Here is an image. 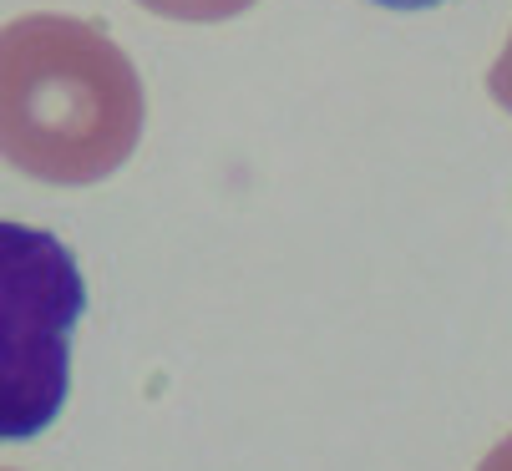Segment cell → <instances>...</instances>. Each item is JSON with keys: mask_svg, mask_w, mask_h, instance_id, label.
<instances>
[{"mask_svg": "<svg viewBox=\"0 0 512 471\" xmlns=\"http://www.w3.org/2000/svg\"><path fill=\"white\" fill-rule=\"evenodd\" d=\"M142 137V82L127 51L77 16H21L0 31V157L82 188L117 173Z\"/></svg>", "mask_w": 512, "mask_h": 471, "instance_id": "1", "label": "cell"}, {"mask_svg": "<svg viewBox=\"0 0 512 471\" xmlns=\"http://www.w3.org/2000/svg\"><path fill=\"white\" fill-rule=\"evenodd\" d=\"M82 314L71 249L46 228L0 223V441H31L61 416Z\"/></svg>", "mask_w": 512, "mask_h": 471, "instance_id": "2", "label": "cell"}, {"mask_svg": "<svg viewBox=\"0 0 512 471\" xmlns=\"http://www.w3.org/2000/svg\"><path fill=\"white\" fill-rule=\"evenodd\" d=\"M137 6H148L153 16H168V21H229L249 11L254 0H137Z\"/></svg>", "mask_w": 512, "mask_h": 471, "instance_id": "3", "label": "cell"}, {"mask_svg": "<svg viewBox=\"0 0 512 471\" xmlns=\"http://www.w3.org/2000/svg\"><path fill=\"white\" fill-rule=\"evenodd\" d=\"M487 92L512 112V36H507V46H502V56L492 61V71H487Z\"/></svg>", "mask_w": 512, "mask_h": 471, "instance_id": "4", "label": "cell"}, {"mask_svg": "<svg viewBox=\"0 0 512 471\" xmlns=\"http://www.w3.org/2000/svg\"><path fill=\"white\" fill-rule=\"evenodd\" d=\"M477 471H512V436H507L502 446H492V451H487V461H482Z\"/></svg>", "mask_w": 512, "mask_h": 471, "instance_id": "5", "label": "cell"}, {"mask_svg": "<svg viewBox=\"0 0 512 471\" xmlns=\"http://www.w3.org/2000/svg\"><path fill=\"white\" fill-rule=\"evenodd\" d=\"M381 6H401V11H416V6H442V0H381Z\"/></svg>", "mask_w": 512, "mask_h": 471, "instance_id": "6", "label": "cell"}]
</instances>
